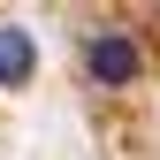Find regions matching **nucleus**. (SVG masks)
Wrapping results in <instances>:
<instances>
[{
    "label": "nucleus",
    "mask_w": 160,
    "mask_h": 160,
    "mask_svg": "<svg viewBox=\"0 0 160 160\" xmlns=\"http://www.w3.org/2000/svg\"><path fill=\"white\" fill-rule=\"evenodd\" d=\"M84 69L99 76V84H130L145 61H137V46H130L122 31H92V38H84Z\"/></svg>",
    "instance_id": "obj_1"
},
{
    "label": "nucleus",
    "mask_w": 160,
    "mask_h": 160,
    "mask_svg": "<svg viewBox=\"0 0 160 160\" xmlns=\"http://www.w3.org/2000/svg\"><path fill=\"white\" fill-rule=\"evenodd\" d=\"M31 69H38V46H31V31L0 23V84H23Z\"/></svg>",
    "instance_id": "obj_2"
}]
</instances>
